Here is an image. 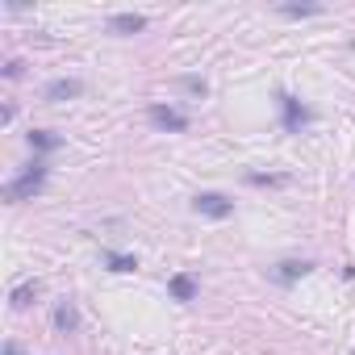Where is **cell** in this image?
I'll list each match as a JSON object with an SVG mask.
<instances>
[{
	"label": "cell",
	"mask_w": 355,
	"mask_h": 355,
	"mask_svg": "<svg viewBox=\"0 0 355 355\" xmlns=\"http://www.w3.org/2000/svg\"><path fill=\"white\" fill-rule=\"evenodd\" d=\"M167 293H171V301L189 305V301H197L201 284H197V276H189V272H175V276H167Z\"/></svg>",
	"instance_id": "7"
},
{
	"label": "cell",
	"mask_w": 355,
	"mask_h": 355,
	"mask_svg": "<svg viewBox=\"0 0 355 355\" xmlns=\"http://www.w3.org/2000/svg\"><path fill=\"white\" fill-rule=\"evenodd\" d=\"M193 214H201L209 222H230L234 218V201L226 193H197L193 197Z\"/></svg>",
	"instance_id": "4"
},
{
	"label": "cell",
	"mask_w": 355,
	"mask_h": 355,
	"mask_svg": "<svg viewBox=\"0 0 355 355\" xmlns=\"http://www.w3.org/2000/svg\"><path fill=\"white\" fill-rule=\"evenodd\" d=\"M326 5H276V17H288V21H305V17H322Z\"/></svg>",
	"instance_id": "13"
},
{
	"label": "cell",
	"mask_w": 355,
	"mask_h": 355,
	"mask_svg": "<svg viewBox=\"0 0 355 355\" xmlns=\"http://www.w3.org/2000/svg\"><path fill=\"white\" fill-rule=\"evenodd\" d=\"M351 355H355V347H351Z\"/></svg>",
	"instance_id": "18"
},
{
	"label": "cell",
	"mask_w": 355,
	"mask_h": 355,
	"mask_svg": "<svg viewBox=\"0 0 355 355\" xmlns=\"http://www.w3.org/2000/svg\"><path fill=\"white\" fill-rule=\"evenodd\" d=\"M276 109H280V130H284V134H301L305 125L318 121V113H313L301 96H293V92H276Z\"/></svg>",
	"instance_id": "2"
},
{
	"label": "cell",
	"mask_w": 355,
	"mask_h": 355,
	"mask_svg": "<svg viewBox=\"0 0 355 355\" xmlns=\"http://www.w3.org/2000/svg\"><path fill=\"white\" fill-rule=\"evenodd\" d=\"M80 96H84V80H80V76H59V80H51V84L42 88V101H51V105L80 101Z\"/></svg>",
	"instance_id": "6"
},
{
	"label": "cell",
	"mask_w": 355,
	"mask_h": 355,
	"mask_svg": "<svg viewBox=\"0 0 355 355\" xmlns=\"http://www.w3.org/2000/svg\"><path fill=\"white\" fill-rule=\"evenodd\" d=\"M38 297H42V280H21V284H17V288L9 293V305H13V309L21 313V309H30V305H34Z\"/></svg>",
	"instance_id": "12"
},
{
	"label": "cell",
	"mask_w": 355,
	"mask_h": 355,
	"mask_svg": "<svg viewBox=\"0 0 355 355\" xmlns=\"http://www.w3.org/2000/svg\"><path fill=\"white\" fill-rule=\"evenodd\" d=\"M247 184L251 189H284L288 175H280V171H247Z\"/></svg>",
	"instance_id": "14"
},
{
	"label": "cell",
	"mask_w": 355,
	"mask_h": 355,
	"mask_svg": "<svg viewBox=\"0 0 355 355\" xmlns=\"http://www.w3.org/2000/svg\"><path fill=\"white\" fill-rule=\"evenodd\" d=\"M26 142H30V150H34L38 159H46V155L63 150V134H55V130H30V134H26Z\"/></svg>",
	"instance_id": "11"
},
{
	"label": "cell",
	"mask_w": 355,
	"mask_h": 355,
	"mask_svg": "<svg viewBox=\"0 0 355 355\" xmlns=\"http://www.w3.org/2000/svg\"><path fill=\"white\" fill-rule=\"evenodd\" d=\"M313 272V259H280V263H272L268 268V276L280 284V288H293L297 280H305Z\"/></svg>",
	"instance_id": "5"
},
{
	"label": "cell",
	"mask_w": 355,
	"mask_h": 355,
	"mask_svg": "<svg viewBox=\"0 0 355 355\" xmlns=\"http://www.w3.org/2000/svg\"><path fill=\"white\" fill-rule=\"evenodd\" d=\"M146 121L155 125V130H163V134H189V113L184 109H175V105H163V101H155L150 109H146Z\"/></svg>",
	"instance_id": "3"
},
{
	"label": "cell",
	"mask_w": 355,
	"mask_h": 355,
	"mask_svg": "<svg viewBox=\"0 0 355 355\" xmlns=\"http://www.w3.org/2000/svg\"><path fill=\"white\" fill-rule=\"evenodd\" d=\"M105 30L117 34V38H130V34H142V30H146V17H142V13H113V17L105 21Z\"/></svg>",
	"instance_id": "10"
},
{
	"label": "cell",
	"mask_w": 355,
	"mask_h": 355,
	"mask_svg": "<svg viewBox=\"0 0 355 355\" xmlns=\"http://www.w3.org/2000/svg\"><path fill=\"white\" fill-rule=\"evenodd\" d=\"M26 76V59H9L5 63V80H21Z\"/></svg>",
	"instance_id": "16"
},
{
	"label": "cell",
	"mask_w": 355,
	"mask_h": 355,
	"mask_svg": "<svg viewBox=\"0 0 355 355\" xmlns=\"http://www.w3.org/2000/svg\"><path fill=\"white\" fill-rule=\"evenodd\" d=\"M175 88H184V92H193L197 101H201V96H209V84H205L201 76H175Z\"/></svg>",
	"instance_id": "15"
},
{
	"label": "cell",
	"mask_w": 355,
	"mask_h": 355,
	"mask_svg": "<svg viewBox=\"0 0 355 355\" xmlns=\"http://www.w3.org/2000/svg\"><path fill=\"white\" fill-rule=\"evenodd\" d=\"M101 263H105V272H113V276L138 272V255H134V251H113V247H105V251H101Z\"/></svg>",
	"instance_id": "8"
},
{
	"label": "cell",
	"mask_w": 355,
	"mask_h": 355,
	"mask_svg": "<svg viewBox=\"0 0 355 355\" xmlns=\"http://www.w3.org/2000/svg\"><path fill=\"white\" fill-rule=\"evenodd\" d=\"M0 355H26V351H21V343H17V338H9V343H5V351H0Z\"/></svg>",
	"instance_id": "17"
},
{
	"label": "cell",
	"mask_w": 355,
	"mask_h": 355,
	"mask_svg": "<svg viewBox=\"0 0 355 355\" xmlns=\"http://www.w3.org/2000/svg\"><path fill=\"white\" fill-rule=\"evenodd\" d=\"M51 322H55V330H59V334H76V330H80V305H76L71 297H63V301L55 305Z\"/></svg>",
	"instance_id": "9"
},
{
	"label": "cell",
	"mask_w": 355,
	"mask_h": 355,
	"mask_svg": "<svg viewBox=\"0 0 355 355\" xmlns=\"http://www.w3.org/2000/svg\"><path fill=\"white\" fill-rule=\"evenodd\" d=\"M46 175H51V167H46V159H30L26 167H21V175H13V180L5 184V201L9 205H21V201H34L42 189H46Z\"/></svg>",
	"instance_id": "1"
}]
</instances>
